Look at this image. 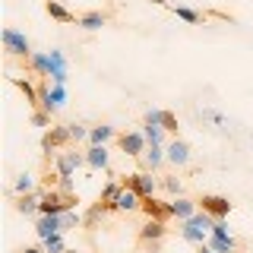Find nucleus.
<instances>
[{
    "mask_svg": "<svg viewBox=\"0 0 253 253\" xmlns=\"http://www.w3.org/2000/svg\"><path fill=\"white\" fill-rule=\"evenodd\" d=\"M212 221H215V218H212L209 212H203V209H200L193 218L180 221L177 231H180V237H184L187 244H196V247H203V244L209 241V234H212Z\"/></svg>",
    "mask_w": 253,
    "mask_h": 253,
    "instance_id": "nucleus-1",
    "label": "nucleus"
},
{
    "mask_svg": "<svg viewBox=\"0 0 253 253\" xmlns=\"http://www.w3.org/2000/svg\"><path fill=\"white\" fill-rule=\"evenodd\" d=\"M67 98H70V92H67V85H54V83H38V108L44 111V114H57V111L67 105Z\"/></svg>",
    "mask_w": 253,
    "mask_h": 253,
    "instance_id": "nucleus-2",
    "label": "nucleus"
},
{
    "mask_svg": "<svg viewBox=\"0 0 253 253\" xmlns=\"http://www.w3.org/2000/svg\"><path fill=\"white\" fill-rule=\"evenodd\" d=\"M3 51L10 54V57H19L22 63H26L32 54H35V47H32V42H29L26 32H19V29H13V26H6V29H3Z\"/></svg>",
    "mask_w": 253,
    "mask_h": 253,
    "instance_id": "nucleus-3",
    "label": "nucleus"
},
{
    "mask_svg": "<svg viewBox=\"0 0 253 253\" xmlns=\"http://www.w3.org/2000/svg\"><path fill=\"white\" fill-rule=\"evenodd\" d=\"M124 187L136 190L142 200H149V196H155V193H158L162 180H158L152 171H133V174H126V177H124Z\"/></svg>",
    "mask_w": 253,
    "mask_h": 253,
    "instance_id": "nucleus-4",
    "label": "nucleus"
},
{
    "mask_svg": "<svg viewBox=\"0 0 253 253\" xmlns=\"http://www.w3.org/2000/svg\"><path fill=\"white\" fill-rule=\"evenodd\" d=\"M117 146H121V152L126 158H142L146 155V149H149V139H146V133L142 130H126L117 136Z\"/></svg>",
    "mask_w": 253,
    "mask_h": 253,
    "instance_id": "nucleus-5",
    "label": "nucleus"
},
{
    "mask_svg": "<svg viewBox=\"0 0 253 253\" xmlns=\"http://www.w3.org/2000/svg\"><path fill=\"white\" fill-rule=\"evenodd\" d=\"M136 237H139V244H146V247L158 250V244L168 237V221H162V218H146Z\"/></svg>",
    "mask_w": 253,
    "mask_h": 253,
    "instance_id": "nucleus-6",
    "label": "nucleus"
},
{
    "mask_svg": "<svg viewBox=\"0 0 253 253\" xmlns=\"http://www.w3.org/2000/svg\"><path fill=\"white\" fill-rule=\"evenodd\" d=\"M51 67H47V79H51L54 85H67L70 79V60H67V51L63 47H51Z\"/></svg>",
    "mask_w": 253,
    "mask_h": 253,
    "instance_id": "nucleus-7",
    "label": "nucleus"
},
{
    "mask_svg": "<svg viewBox=\"0 0 253 253\" xmlns=\"http://www.w3.org/2000/svg\"><path fill=\"white\" fill-rule=\"evenodd\" d=\"M200 209L209 212L212 218H228L231 209H234V203L228 200V196H221V193H203L200 196Z\"/></svg>",
    "mask_w": 253,
    "mask_h": 253,
    "instance_id": "nucleus-8",
    "label": "nucleus"
},
{
    "mask_svg": "<svg viewBox=\"0 0 253 253\" xmlns=\"http://www.w3.org/2000/svg\"><path fill=\"white\" fill-rule=\"evenodd\" d=\"M67 142H73L70 139V124H54L51 130L42 136V152L51 155V152H57L60 146H67Z\"/></svg>",
    "mask_w": 253,
    "mask_h": 253,
    "instance_id": "nucleus-9",
    "label": "nucleus"
},
{
    "mask_svg": "<svg viewBox=\"0 0 253 253\" xmlns=\"http://www.w3.org/2000/svg\"><path fill=\"white\" fill-rule=\"evenodd\" d=\"M165 149H168V165H174V168H187V165L193 162V146L180 136H174Z\"/></svg>",
    "mask_w": 253,
    "mask_h": 253,
    "instance_id": "nucleus-10",
    "label": "nucleus"
},
{
    "mask_svg": "<svg viewBox=\"0 0 253 253\" xmlns=\"http://www.w3.org/2000/svg\"><path fill=\"white\" fill-rule=\"evenodd\" d=\"M108 212H142V196L136 193V190H130V187H124L121 193H117V200L105 206Z\"/></svg>",
    "mask_w": 253,
    "mask_h": 253,
    "instance_id": "nucleus-11",
    "label": "nucleus"
},
{
    "mask_svg": "<svg viewBox=\"0 0 253 253\" xmlns=\"http://www.w3.org/2000/svg\"><path fill=\"white\" fill-rule=\"evenodd\" d=\"M168 212H171V218L187 221V218H193L196 212H200V200H190V196H174V200H168Z\"/></svg>",
    "mask_w": 253,
    "mask_h": 253,
    "instance_id": "nucleus-12",
    "label": "nucleus"
},
{
    "mask_svg": "<svg viewBox=\"0 0 253 253\" xmlns=\"http://www.w3.org/2000/svg\"><path fill=\"white\" fill-rule=\"evenodd\" d=\"M35 234H38V241H51L54 234H63V215H38L35 221Z\"/></svg>",
    "mask_w": 253,
    "mask_h": 253,
    "instance_id": "nucleus-13",
    "label": "nucleus"
},
{
    "mask_svg": "<svg viewBox=\"0 0 253 253\" xmlns=\"http://www.w3.org/2000/svg\"><path fill=\"white\" fill-rule=\"evenodd\" d=\"M108 19H111L108 10H85L83 16H76V26L83 32H98V29L108 26Z\"/></svg>",
    "mask_w": 253,
    "mask_h": 253,
    "instance_id": "nucleus-14",
    "label": "nucleus"
},
{
    "mask_svg": "<svg viewBox=\"0 0 253 253\" xmlns=\"http://www.w3.org/2000/svg\"><path fill=\"white\" fill-rule=\"evenodd\" d=\"M121 133H117L114 124H92L89 130V146H108L111 139H117Z\"/></svg>",
    "mask_w": 253,
    "mask_h": 253,
    "instance_id": "nucleus-15",
    "label": "nucleus"
},
{
    "mask_svg": "<svg viewBox=\"0 0 253 253\" xmlns=\"http://www.w3.org/2000/svg\"><path fill=\"white\" fill-rule=\"evenodd\" d=\"M85 165L95 171H108L111 168V152H108V146H89L85 149Z\"/></svg>",
    "mask_w": 253,
    "mask_h": 253,
    "instance_id": "nucleus-16",
    "label": "nucleus"
},
{
    "mask_svg": "<svg viewBox=\"0 0 253 253\" xmlns=\"http://www.w3.org/2000/svg\"><path fill=\"white\" fill-rule=\"evenodd\" d=\"M168 162V149L165 146H149L146 149V155H142V165H146V171H152V174H158V168Z\"/></svg>",
    "mask_w": 253,
    "mask_h": 253,
    "instance_id": "nucleus-17",
    "label": "nucleus"
},
{
    "mask_svg": "<svg viewBox=\"0 0 253 253\" xmlns=\"http://www.w3.org/2000/svg\"><path fill=\"white\" fill-rule=\"evenodd\" d=\"M16 212L22 215H38V206H42V193H26V196H13Z\"/></svg>",
    "mask_w": 253,
    "mask_h": 253,
    "instance_id": "nucleus-18",
    "label": "nucleus"
},
{
    "mask_svg": "<svg viewBox=\"0 0 253 253\" xmlns=\"http://www.w3.org/2000/svg\"><path fill=\"white\" fill-rule=\"evenodd\" d=\"M142 215H146V218H162V221H168L171 212H168V203L149 196V200H142Z\"/></svg>",
    "mask_w": 253,
    "mask_h": 253,
    "instance_id": "nucleus-19",
    "label": "nucleus"
},
{
    "mask_svg": "<svg viewBox=\"0 0 253 253\" xmlns=\"http://www.w3.org/2000/svg\"><path fill=\"white\" fill-rule=\"evenodd\" d=\"M26 193H38V190H35V174H32V171H19L13 177V196H26Z\"/></svg>",
    "mask_w": 253,
    "mask_h": 253,
    "instance_id": "nucleus-20",
    "label": "nucleus"
},
{
    "mask_svg": "<svg viewBox=\"0 0 253 253\" xmlns=\"http://www.w3.org/2000/svg\"><path fill=\"white\" fill-rule=\"evenodd\" d=\"M47 67H51V54H47V51H35L26 60V70L35 73V76H47Z\"/></svg>",
    "mask_w": 253,
    "mask_h": 253,
    "instance_id": "nucleus-21",
    "label": "nucleus"
},
{
    "mask_svg": "<svg viewBox=\"0 0 253 253\" xmlns=\"http://www.w3.org/2000/svg\"><path fill=\"white\" fill-rule=\"evenodd\" d=\"M206 244H209L215 253H241V244H237L234 234H228V237H212L209 234V241H206Z\"/></svg>",
    "mask_w": 253,
    "mask_h": 253,
    "instance_id": "nucleus-22",
    "label": "nucleus"
},
{
    "mask_svg": "<svg viewBox=\"0 0 253 253\" xmlns=\"http://www.w3.org/2000/svg\"><path fill=\"white\" fill-rule=\"evenodd\" d=\"M171 13L177 16V19L190 22V26H200V22H206V16H203L200 10H193V6H184V3H174V6H171Z\"/></svg>",
    "mask_w": 253,
    "mask_h": 253,
    "instance_id": "nucleus-23",
    "label": "nucleus"
},
{
    "mask_svg": "<svg viewBox=\"0 0 253 253\" xmlns=\"http://www.w3.org/2000/svg\"><path fill=\"white\" fill-rule=\"evenodd\" d=\"M10 83L16 85V89H22V95H26V101L32 105V111L38 108V85H32L29 79H22V76H10Z\"/></svg>",
    "mask_w": 253,
    "mask_h": 253,
    "instance_id": "nucleus-24",
    "label": "nucleus"
},
{
    "mask_svg": "<svg viewBox=\"0 0 253 253\" xmlns=\"http://www.w3.org/2000/svg\"><path fill=\"white\" fill-rule=\"evenodd\" d=\"M44 10H47V16H51V19H57V22H63V26H67V22H73L76 16L67 10V6L60 3V0H47L44 3Z\"/></svg>",
    "mask_w": 253,
    "mask_h": 253,
    "instance_id": "nucleus-25",
    "label": "nucleus"
},
{
    "mask_svg": "<svg viewBox=\"0 0 253 253\" xmlns=\"http://www.w3.org/2000/svg\"><path fill=\"white\" fill-rule=\"evenodd\" d=\"M142 133H146V139H149V146H168V133L162 130V126H149V124H142Z\"/></svg>",
    "mask_w": 253,
    "mask_h": 253,
    "instance_id": "nucleus-26",
    "label": "nucleus"
},
{
    "mask_svg": "<svg viewBox=\"0 0 253 253\" xmlns=\"http://www.w3.org/2000/svg\"><path fill=\"white\" fill-rule=\"evenodd\" d=\"M162 190H168V196H184V180L177 177V174H165L162 177Z\"/></svg>",
    "mask_w": 253,
    "mask_h": 253,
    "instance_id": "nucleus-27",
    "label": "nucleus"
},
{
    "mask_svg": "<svg viewBox=\"0 0 253 253\" xmlns=\"http://www.w3.org/2000/svg\"><path fill=\"white\" fill-rule=\"evenodd\" d=\"M124 190V180H108L105 187H101V196H98V203H105V206H111L117 200V193Z\"/></svg>",
    "mask_w": 253,
    "mask_h": 253,
    "instance_id": "nucleus-28",
    "label": "nucleus"
},
{
    "mask_svg": "<svg viewBox=\"0 0 253 253\" xmlns=\"http://www.w3.org/2000/svg\"><path fill=\"white\" fill-rule=\"evenodd\" d=\"M42 247H44V253H67V250H70V247H67V241H63V234H54L51 241H44V244H42Z\"/></svg>",
    "mask_w": 253,
    "mask_h": 253,
    "instance_id": "nucleus-29",
    "label": "nucleus"
},
{
    "mask_svg": "<svg viewBox=\"0 0 253 253\" xmlns=\"http://www.w3.org/2000/svg\"><path fill=\"white\" fill-rule=\"evenodd\" d=\"M89 124H70V139L73 142H89Z\"/></svg>",
    "mask_w": 253,
    "mask_h": 253,
    "instance_id": "nucleus-30",
    "label": "nucleus"
},
{
    "mask_svg": "<svg viewBox=\"0 0 253 253\" xmlns=\"http://www.w3.org/2000/svg\"><path fill=\"white\" fill-rule=\"evenodd\" d=\"M162 126H165V133H168L171 139L177 136V130H180V126H177V117H174V111L165 108V121H162Z\"/></svg>",
    "mask_w": 253,
    "mask_h": 253,
    "instance_id": "nucleus-31",
    "label": "nucleus"
},
{
    "mask_svg": "<svg viewBox=\"0 0 253 253\" xmlns=\"http://www.w3.org/2000/svg\"><path fill=\"white\" fill-rule=\"evenodd\" d=\"M203 121L221 126V124H225V114H221V111H215V108H203Z\"/></svg>",
    "mask_w": 253,
    "mask_h": 253,
    "instance_id": "nucleus-32",
    "label": "nucleus"
},
{
    "mask_svg": "<svg viewBox=\"0 0 253 253\" xmlns=\"http://www.w3.org/2000/svg\"><path fill=\"white\" fill-rule=\"evenodd\" d=\"M32 126H54L51 124V114H44L42 108H35V111H32Z\"/></svg>",
    "mask_w": 253,
    "mask_h": 253,
    "instance_id": "nucleus-33",
    "label": "nucleus"
},
{
    "mask_svg": "<svg viewBox=\"0 0 253 253\" xmlns=\"http://www.w3.org/2000/svg\"><path fill=\"white\" fill-rule=\"evenodd\" d=\"M231 228H228V218H215L212 221V237H228Z\"/></svg>",
    "mask_w": 253,
    "mask_h": 253,
    "instance_id": "nucleus-34",
    "label": "nucleus"
},
{
    "mask_svg": "<svg viewBox=\"0 0 253 253\" xmlns=\"http://www.w3.org/2000/svg\"><path fill=\"white\" fill-rule=\"evenodd\" d=\"M79 225H83V215H79L76 209L63 215V231H70V228H79Z\"/></svg>",
    "mask_w": 253,
    "mask_h": 253,
    "instance_id": "nucleus-35",
    "label": "nucleus"
},
{
    "mask_svg": "<svg viewBox=\"0 0 253 253\" xmlns=\"http://www.w3.org/2000/svg\"><path fill=\"white\" fill-rule=\"evenodd\" d=\"M19 253H44V247H38V244H32V247H26V250H19Z\"/></svg>",
    "mask_w": 253,
    "mask_h": 253,
    "instance_id": "nucleus-36",
    "label": "nucleus"
},
{
    "mask_svg": "<svg viewBox=\"0 0 253 253\" xmlns=\"http://www.w3.org/2000/svg\"><path fill=\"white\" fill-rule=\"evenodd\" d=\"M196 253H215V250H212L209 244H203V247H196Z\"/></svg>",
    "mask_w": 253,
    "mask_h": 253,
    "instance_id": "nucleus-37",
    "label": "nucleus"
},
{
    "mask_svg": "<svg viewBox=\"0 0 253 253\" xmlns=\"http://www.w3.org/2000/svg\"><path fill=\"white\" fill-rule=\"evenodd\" d=\"M152 3H155V6H165V3H168V0H152Z\"/></svg>",
    "mask_w": 253,
    "mask_h": 253,
    "instance_id": "nucleus-38",
    "label": "nucleus"
},
{
    "mask_svg": "<svg viewBox=\"0 0 253 253\" xmlns=\"http://www.w3.org/2000/svg\"><path fill=\"white\" fill-rule=\"evenodd\" d=\"M67 253H83V250H67Z\"/></svg>",
    "mask_w": 253,
    "mask_h": 253,
    "instance_id": "nucleus-39",
    "label": "nucleus"
}]
</instances>
